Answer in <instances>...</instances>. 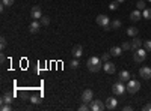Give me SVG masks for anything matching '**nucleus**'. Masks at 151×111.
<instances>
[{"mask_svg":"<svg viewBox=\"0 0 151 111\" xmlns=\"http://www.w3.org/2000/svg\"><path fill=\"white\" fill-rule=\"evenodd\" d=\"M119 27H121V21H119V20L110 21V29H119Z\"/></svg>","mask_w":151,"mask_h":111,"instance_id":"21","label":"nucleus"},{"mask_svg":"<svg viewBox=\"0 0 151 111\" xmlns=\"http://www.w3.org/2000/svg\"><path fill=\"white\" fill-rule=\"evenodd\" d=\"M109 53H110V56H113V57H119V56L122 54V48H121V47H112Z\"/></svg>","mask_w":151,"mask_h":111,"instance_id":"15","label":"nucleus"},{"mask_svg":"<svg viewBox=\"0 0 151 111\" xmlns=\"http://www.w3.org/2000/svg\"><path fill=\"white\" fill-rule=\"evenodd\" d=\"M97 24H98L100 27L106 29V30H110V20L106 15H98L97 17Z\"/></svg>","mask_w":151,"mask_h":111,"instance_id":"5","label":"nucleus"},{"mask_svg":"<svg viewBox=\"0 0 151 111\" xmlns=\"http://www.w3.org/2000/svg\"><path fill=\"white\" fill-rule=\"evenodd\" d=\"M0 110H2V111H11V104H2Z\"/></svg>","mask_w":151,"mask_h":111,"instance_id":"33","label":"nucleus"},{"mask_svg":"<svg viewBox=\"0 0 151 111\" xmlns=\"http://www.w3.org/2000/svg\"><path fill=\"white\" fill-rule=\"evenodd\" d=\"M89 108H91V111H103V110H106V104H103V101L92 99L89 102Z\"/></svg>","mask_w":151,"mask_h":111,"instance_id":"6","label":"nucleus"},{"mask_svg":"<svg viewBox=\"0 0 151 111\" xmlns=\"http://www.w3.org/2000/svg\"><path fill=\"white\" fill-rule=\"evenodd\" d=\"M86 66H88V69H89L91 72H98L100 69L103 68V62H101V59H100V57L92 56V57L88 59V62H86Z\"/></svg>","mask_w":151,"mask_h":111,"instance_id":"1","label":"nucleus"},{"mask_svg":"<svg viewBox=\"0 0 151 111\" xmlns=\"http://www.w3.org/2000/svg\"><path fill=\"white\" fill-rule=\"evenodd\" d=\"M0 48H2V50H5V48H6V39H5V36L0 38Z\"/></svg>","mask_w":151,"mask_h":111,"instance_id":"31","label":"nucleus"},{"mask_svg":"<svg viewBox=\"0 0 151 111\" xmlns=\"http://www.w3.org/2000/svg\"><path fill=\"white\" fill-rule=\"evenodd\" d=\"M124 110H125V111H129V110L132 111L133 108H132V105H125V107H124Z\"/></svg>","mask_w":151,"mask_h":111,"instance_id":"35","label":"nucleus"},{"mask_svg":"<svg viewBox=\"0 0 151 111\" xmlns=\"http://www.w3.org/2000/svg\"><path fill=\"white\" fill-rule=\"evenodd\" d=\"M14 2H15V0H2V5H5V6H12V5H14Z\"/></svg>","mask_w":151,"mask_h":111,"instance_id":"32","label":"nucleus"},{"mask_svg":"<svg viewBox=\"0 0 151 111\" xmlns=\"http://www.w3.org/2000/svg\"><path fill=\"white\" fill-rule=\"evenodd\" d=\"M30 15H32L33 20H41V17H42V11H41V8H40V6H33L32 11H30Z\"/></svg>","mask_w":151,"mask_h":111,"instance_id":"11","label":"nucleus"},{"mask_svg":"<svg viewBox=\"0 0 151 111\" xmlns=\"http://www.w3.org/2000/svg\"><path fill=\"white\" fill-rule=\"evenodd\" d=\"M41 24H42V26H48V24H50V18L48 17H41Z\"/></svg>","mask_w":151,"mask_h":111,"instance_id":"25","label":"nucleus"},{"mask_svg":"<svg viewBox=\"0 0 151 111\" xmlns=\"http://www.w3.org/2000/svg\"><path fill=\"white\" fill-rule=\"evenodd\" d=\"M118 107V101L115 99V98H113V96H110V98H107V99H106V108L107 110H115Z\"/></svg>","mask_w":151,"mask_h":111,"instance_id":"10","label":"nucleus"},{"mask_svg":"<svg viewBox=\"0 0 151 111\" xmlns=\"http://www.w3.org/2000/svg\"><path fill=\"white\" fill-rule=\"evenodd\" d=\"M2 104H11L12 102V95H9V93H5L3 96H2V101H0Z\"/></svg>","mask_w":151,"mask_h":111,"instance_id":"18","label":"nucleus"},{"mask_svg":"<svg viewBox=\"0 0 151 111\" xmlns=\"http://www.w3.org/2000/svg\"><path fill=\"white\" fill-rule=\"evenodd\" d=\"M137 33H139V30H137V27H129L127 29V35L132 36V38H134V36H137Z\"/></svg>","mask_w":151,"mask_h":111,"instance_id":"19","label":"nucleus"},{"mask_svg":"<svg viewBox=\"0 0 151 111\" xmlns=\"http://www.w3.org/2000/svg\"><path fill=\"white\" fill-rule=\"evenodd\" d=\"M41 26H42L41 23H38L36 20H33L32 24L29 26V32H30V33H38V32H40V27H41Z\"/></svg>","mask_w":151,"mask_h":111,"instance_id":"12","label":"nucleus"},{"mask_svg":"<svg viewBox=\"0 0 151 111\" xmlns=\"http://www.w3.org/2000/svg\"><path fill=\"white\" fill-rule=\"evenodd\" d=\"M118 6H119V5H118V2H116V0H113V2L109 5V8H110L112 11H116V9H118Z\"/></svg>","mask_w":151,"mask_h":111,"instance_id":"28","label":"nucleus"},{"mask_svg":"<svg viewBox=\"0 0 151 111\" xmlns=\"http://www.w3.org/2000/svg\"><path fill=\"white\" fill-rule=\"evenodd\" d=\"M145 59H147V50L145 48H137V50H134L133 60L136 63H142V62H145Z\"/></svg>","mask_w":151,"mask_h":111,"instance_id":"2","label":"nucleus"},{"mask_svg":"<svg viewBox=\"0 0 151 111\" xmlns=\"http://www.w3.org/2000/svg\"><path fill=\"white\" fill-rule=\"evenodd\" d=\"M142 110H144V111H151V104H147V105H144V107H142Z\"/></svg>","mask_w":151,"mask_h":111,"instance_id":"34","label":"nucleus"},{"mask_svg":"<svg viewBox=\"0 0 151 111\" xmlns=\"http://www.w3.org/2000/svg\"><path fill=\"white\" fill-rule=\"evenodd\" d=\"M136 9H139V11L147 9V3H145V0H139V2L136 3Z\"/></svg>","mask_w":151,"mask_h":111,"instance_id":"20","label":"nucleus"},{"mask_svg":"<svg viewBox=\"0 0 151 111\" xmlns=\"http://www.w3.org/2000/svg\"><path fill=\"white\" fill-rule=\"evenodd\" d=\"M121 48H122V51H129V50H132V45H130L129 42H124V44L121 45Z\"/></svg>","mask_w":151,"mask_h":111,"instance_id":"26","label":"nucleus"},{"mask_svg":"<svg viewBox=\"0 0 151 111\" xmlns=\"http://www.w3.org/2000/svg\"><path fill=\"white\" fill-rule=\"evenodd\" d=\"M92 99H94V93H92V90H91V89H86V90H83V93H82V102L89 104Z\"/></svg>","mask_w":151,"mask_h":111,"instance_id":"7","label":"nucleus"},{"mask_svg":"<svg viewBox=\"0 0 151 111\" xmlns=\"http://www.w3.org/2000/svg\"><path fill=\"white\" fill-rule=\"evenodd\" d=\"M141 17H142V14H141V11H139V9H136V11L130 12V20H132V21H139Z\"/></svg>","mask_w":151,"mask_h":111,"instance_id":"16","label":"nucleus"},{"mask_svg":"<svg viewBox=\"0 0 151 111\" xmlns=\"http://www.w3.org/2000/svg\"><path fill=\"white\" fill-rule=\"evenodd\" d=\"M79 65H80V63H79V59H77V57H74V60H71V62H70V66H71L73 69H77V68H79Z\"/></svg>","mask_w":151,"mask_h":111,"instance_id":"23","label":"nucleus"},{"mask_svg":"<svg viewBox=\"0 0 151 111\" xmlns=\"http://www.w3.org/2000/svg\"><path fill=\"white\" fill-rule=\"evenodd\" d=\"M112 92H113V95L121 96V95H124L125 92H127V87L122 84V81H118V83H115L112 86Z\"/></svg>","mask_w":151,"mask_h":111,"instance_id":"4","label":"nucleus"},{"mask_svg":"<svg viewBox=\"0 0 151 111\" xmlns=\"http://www.w3.org/2000/svg\"><path fill=\"white\" fill-rule=\"evenodd\" d=\"M144 47H145V50H147V51H151V39L144 41Z\"/></svg>","mask_w":151,"mask_h":111,"instance_id":"29","label":"nucleus"},{"mask_svg":"<svg viewBox=\"0 0 151 111\" xmlns=\"http://www.w3.org/2000/svg\"><path fill=\"white\" fill-rule=\"evenodd\" d=\"M139 89H141V83L139 81H137V80H129L127 81V92L129 93H137V92H139Z\"/></svg>","mask_w":151,"mask_h":111,"instance_id":"3","label":"nucleus"},{"mask_svg":"<svg viewBox=\"0 0 151 111\" xmlns=\"http://www.w3.org/2000/svg\"><path fill=\"white\" fill-rule=\"evenodd\" d=\"M0 62H2V63L5 62V54H2V56H0Z\"/></svg>","mask_w":151,"mask_h":111,"instance_id":"36","label":"nucleus"},{"mask_svg":"<svg viewBox=\"0 0 151 111\" xmlns=\"http://www.w3.org/2000/svg\"><path fill=\"white\" fill-rule=\"evenodd\" d=\"M130 77H132V75H130L129 71H121V72L118 74V78H119V81H122V83H124V81H129Z\"/></svg>","mask_w":151,"mask_h":111,"instance_id":"14","label":"nucleus"},{"mask_svg":"<svg viewBox=\"0 0 151 111\" xmlns=\"http://www.w3.org/2000/svg\"><path fill=\"white\" fill-rule=\"evenodd\" d=\"M30 102L32 104H41V98L40 96H32L30 98Z\"/></svg>","mask_w":151,"mask_h":111,"instance_id":"27","label":"nucleus"},{"mask_svg":"<svg viewBox=\"0 0 151 111\" xmlns=\"http://www.w3.org/2000/svg\"><path fill=\"white\" fill-rule=\"evenodd\" d=\"M139 75L144 78V80H150L151 78V68L150 66H142L139 69Z\"/></svg>","mask_w":151,"mask_h":111,"instance_id":"8","label":"nucleus"},{"mask_svg":"<svg viewBox=\"0 0 151 111\" xmlns=\"http://www.w3.org/2000/svg\"><path fill=\"white\" fill-rule=\"evenodd\" d=\"M116 2H118V3H121V2H124V0H116Z\"/></svg>","mask_w":151,"mask_h":111,"instance_id":"37","label":"nucleus"},{"mask_svg":"<svg viewBox=\"0 0 151 111\" xmlns=\"http://www.w3.org/2000/svg\"><path fill=\"white\" fill-rule=\"evenodd\" d=\"M103 69H104L106 74H115L116 66H115V63H112V62H104V63H103Z\"/></svg>","mask_w":151,"mask_h":111,"instance_id":"9","label":"nucleus"},{"mask_svg":"<svg viewBox=\"0 0 151 111\" xmlns=\"http://www.w3.org/2000/svg\"><path fill=\"white\" fill-rule=\"evenodd\" d=\"M142 39H139V38H136L134 36V39H133V42H132V50H137V48H141L142 47Z\"/></svg>","mask_w":151,"mask_h":111,"instance_id":"17","label":"nucleus"},{"mask_svg":"<svg viewBox=\"0 0 151 111\" xmlns=\"http://www.w3.org/2000/svg\"><path fill=\"white\" fill-rule=\"evenodd\" d=\"M147 2H151V0H147Z\"/></svg>","mask_w":151,"mask_h":111,"instance_id":"38","label":"nucleus"},{"mask_svg":"<svg viewBox=\"0 0 151 111\" xmlns=\"http://www.w3.org/2000/svg\"><path fill=\"white\" fill-rule=\"evenodd\" d=\"M142 17L147 18V20H151V9L150 8H147V9L142 11Z\"/></svg>","mask_w":151,"mask_h":111,"instance_id":"22","label":"nucleus"},{"mask_svg":"<svg viewBox=\"0 0 151 111\" xmlns=\"http://www.w3.org/2000/svg\"><path fill=\"white\" fill-rule=\"evenodd\" d=\"M79 110L80 111H88V110H91V108H89V105H88L86 102H82V105L79 107Z\"/></svg>","mask_w":151,"mask_h":111,"instance_id":"30","label":"nucleus"},{"mask_svg":"<svg viewBox=\"0 0 151 111\" xmlns=\"http://www.w3.org/2000/svg\"><path fill=\"white\" fill-rule=\"evenodd\" d=\"M100 59H101L103 63H104V62H109V59H110V53H103Z\"/></svg>","mask_w":151,"mask_h":111,"instance_id":"24","label":"nucleus"},{"mask_svg":"<svg viewBox=\"0 0 151 111\" xmlns=\"http://www.w3.org/2000/svg\"><path fill=\"white\" fill-rule=\"evenodd\" d=\"M71 53H73L74 57H77V59L82 57V54H83V48H82V45H76V47H73Z\"/></svg>","mask_w":151,"mask_h":111,"instance_id":"13","label":"nucleus"}]
</instances>
